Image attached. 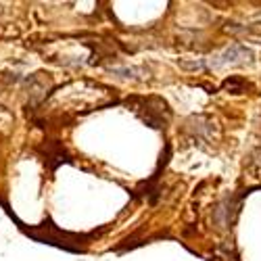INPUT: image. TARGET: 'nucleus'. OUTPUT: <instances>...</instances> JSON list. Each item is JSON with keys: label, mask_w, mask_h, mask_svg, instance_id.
<instances>
[{"label": "nucleus", "mask_w": 261, "mask_h": 261, "mask_svg": "<svg viewBox=\"0 0 261 261\" xmlns=\"http://www.w3.org/2000/svg\"><path fill=\"white\" fill-rule=\"evenodd\" d=\"M182 69H205V61H178Z\"/></svg>", "instance_id": "4"}, {"label": "nucleus", "mask_w": 261, "mask_h": 261, "mask_svg": "<svg viewBox=\"0 0 261 261\" xmlns=\"http://www.w3.org/2000/svg\"><path fill=\"white\" fill-rule=\"evenodd\" d=\"M224 88H228L230 92L238 94V92H242V88H244V81H242V79H236V77H230V79L224 81Z\"/></svg>", "instance_id": "3"}, {"label": "nucleus", "mask_w": 261, "mask_h": 261, "mask_svg": "<svg viewBox=\"0 0 261 261\" xmlns=\"http://www.w3.org/2000/svg\"><path fill=\"white\" fill-rule=\"evenodd\" d=\"M217 65H236V63H244V61H251L253 59V50L251 48H246L242 44H234V46H230L222 57H217Z\"/></svg>", "instance_id": "1"}, {"label": "nucleus", "mask_w": 261, "mask_h": 261, "mask_svg": "<svg viewBox=\"0 0 261 261\" xmlns=\"http://www.w3.org/2000/svg\"><path fill=\"white\" fill-rule=\"evenodd\" d=\"M246 167L253 171V178H261V148L253 150L249 155V161H246Z\"/></svg>", "instance_id": "2"}]
</instances>
